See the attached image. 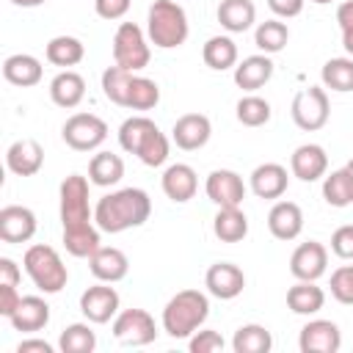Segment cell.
I'll return each mask as SVG.
<instances>
[{
    "label": "cell",
    "instance_id": "11",
    "mask_svg": "<svg viewBox=\"0 0 353 353\" xmlns=\"http://www.w3.org/2000/svg\"><path fill=\"white\" fill-rule=\"evenodd\" d=\"M204 193L218 207H240L245 199V182L232 168H215L204 182Z\"/></svg>",
    "mask_w": 353,
    "mask_h": 353
},
{
    "label": "cell",
    "instance_id": "39",
    "mask_svg": "<svg viewBox=\"0 0 353 353\" xmlns=\"http://www.w3.org/2000/svg\"><path fill=\"white\" fill-rule=\"evenodd\" d=\"M58 347L63 353H94L97 347V334L91 331L88 323H72L61 331Z\"/></svg>",
    "mask_w": 353,
    "mask_h": 353
},
{
    "label": "cell",
    "instance_id": "5",
    "mask_svg": "<svg viewBox=\"0 0 353 353\" xmlns=\"http://www.w3.org/2000/svg\"><path fill=\"white\" fill-rule=\"evenodd\" d=\"M146 33H149V41L160 50L182 47L190 33L185 8L176 0H154L146 14Z\"/></svg>",
    "mask_w": 353,
    "mask_h": 353
},
{
    "label": "cell",
    "instance_id": "53",
    "mask_svg": "<svg viewBox=\"0 0 353 353\" xmlns=\"http://www.w3.org/2000/svg\"><path fill=\"white\" fill-rule=\"evenodd\" d=\"M347 168H350V174H353V160H347Z\"/></svg>",
    "mask_w": 353,
    "mask_h": 353
},
{
    "label": "cell",
    "instance_id": "48",
    "mask_svg": "<svg viewBox=\"0 0 353 353\" xmlns=\"http://www.w3.org/2000/svg\"><path fill=\"white\" fill-rule=\"evenodd\" d=\"M19 301H22V295L17 292L14 284H0V314L3 317H11L14 309L19 306Z\"/></svg>",
    "mask_w": 353,
    "mask_h": 353
},
{
    "label": "cell",
    "instance_id": "4",
    "mask_svg": "<svg viewBox=\"0 0 353 353\" xmlns=\"http://www.w3.org/2000/svg\"><path fill=\"white\" fill-rule=\"evenodd\" d=\"M210 317V298L199 290H179L163 309V331L174 339H190Z\"/></svg>",
    "mask_w": 353,
    "mask_h": 353
},
{
    "label": "cell",
    "instance_id": "47",
    "mask_svg": "<svg viewBox=\"0 0 353 353\" xmlns=\"http://www.w3.org/2000/svg\"><path fill=\"white\" fill-rule=\"evenodd\" d=\"M303 3L306 0H268V8L281 19H292L303 11Z\"/></svg>",
    "mask_w": 353,
    "mask_h": 353
},
{
    "label": "cell",
    "instance_id": "35",
    "mask_svg": "<svg viewBox=\"0 0 353 353\" xmlns=\"http://www.w3.org/2000/svg\"><path fill=\"white\" fill-rule=\"evenodd\" d=\"M270 347H273V336L259 323L240 325L234 331V336H232V350L234 353H268Z\"/></svg>",
    "mask_w": 353,
    "mask_h": 353
},
{
    "label": "cell",
    "instance_id": "52",
    "mask_svg": "<svg viewBox=\"0 0 353 353\" xmlns=\"http://www.w3.org/2000/svg\"><path fill=\"white\" fill-rule=\"evenodd\" d=\"M312 3H317V6H325V3H331V0H312Z\"/></svg>",
    "mask_w": 353,
    "mask_h": 353
},
{
    "label": "cell",
    "instance_id": "46",
    "mask_svg": "<svg viewBox=\"0 0 353 353\" xmlns=\"http://www.w3.org/2000/svg\"><path fill=\"white\" fill-rule=\"evenodd\" d=\"M130 6H132V0H94L97 17H102V19H108V22L121 19V17L130 11Z\"/></svg>",
    "mask_w": 353,
    "mask_h": 353
},
{
    "label": "cell",
    "instance_id": "7",
    "mask_svg": "<svg viewBox=\"0 0 353 353\" xmlns=\"http://www.w3.org/2000/svg\"><path fill=\"white\" fill-rule=\"evenodd\" d=\"M152 50L143 30L135 22H121L113 33V63L127 72H141L149 66Z\"/></svg>",
    "mask_w": 353,
    "mask_h": 353
},
{
    "label": "cell",
    "instance_id": "20",
    "mask_svg": "<svg viewBox=\"0 0 353 353\" xmlns=\"http://www.w3.org/2000/svg\"><path fill=\"white\" fill-rule=\"evenodd\" d=\"M6 165L17 176H33V174H39L41 165H44V149H41V143L33 141V138L14 141L8 146V152H6Z\"/></svg>",
    "mask_w": 353,
    "mask_h": 353
},
{
    "label": "cell",
    "instance_id": "50",
    "mask_svg": "<svg viewBox=\"0 0 353 353\" xmlns=\"http://www.w3.org/2000/svg\"><path fill=\"white\" fill-rule=\"evenodd\" d=\"M17 353H52V345L47 339H22L17 345Z\"/></svg>",
    "mask_w": 353,
    "mask_h": 353
},
{
    "label": "cell",
    "instance_id": "23",
    "mask_svg": "<svg viewBox=\"0 0 353 353\" xmlns=\"http://www.w3.org/2000/svg\"><path fill=\"white\" fill-rule=\"evenodd\" d=\"M268 229L276 240H295L303 232V210L295 201H276L268 212Z\"/></svg>",
    "mask_w": 353,
    "mask_h": 353
},
{
    "label": "cell",
    "instance_id": "49",
    "mask_svg": "<svg viewBox=\"0 0 353 353\" xmlns=\"http://www.w3.org/2000/svg\"><path fill=\"white\" fill-rule=\"evenodd\" d=\"M19 279H22L19 265L14 259H8V256H0V284H14L17 287Z\"/></svg>",
    "mask_w": 353,
    "mask_h": 353
},
{
    "label": "cell",
    "instance_id": "37",
    "mask_svg": "<svg viewBox=\"0 0 353 353\" xmlns=\"http://www.w3.org/2000/svg\"><path fill=\"white\" fill-rule=\"evenodd\" d=\"M323 88H331L336 94L353 91V58H331L320 69Z\"/></svg>",
    "mask_w": 353,
    "mask_h": 353
},
{
    "label": "cell",
    "instance_id": "38",
    "mask_svg": "<svg viewBox=\"0 0 353 353\" xmlns=\"http://www.w3.org/2000/svg\"><path fill=\"white\" fill-rule=\"evenodd\" d=\"M135 72H127L121 66H108L102 72V94L113 102V105H121L127 108V94H130V83H132Z\"/></svg>",
    "mask_w": 353,
    "mask_h": 353
},
{
    "label": "cell",
    "instance_id": "30",
    "mask_svg": "<svg viewBox=\"0 0 353 353\" xmlns=\"http://www.w3.org/2000/svg\"><path fill=\"white\" fill-rule=\"evenodd\" d=\"M212 232L221 243H240L248 234V218L240 207H218L212 218Z\"/></svg>",
    "mask_w": 353,
    "mask_h": 353
},
{
    "label": "cell",
    "instance_id": "26",
    "mask_svg": "<svg viewBox=\"0 0 353 353\" xmlns=\"http://www.w3.org/2000/svg\"><path fill=\"white\" fill-rule=\"evenodd\" d=\"M270 77H273V61H270V55H265V52L248 55V58H243V61L234 66V83H237V88H243V91H256V88H262Z\"/></svg>",
    "mask_w": 353,
    "mask_h": 353
},
{
    "label": "cell",
    "instance_id": "1",
    "mask_svg": "<svg viewBox=\"0 0 353 353\" xmlns=\"http://www.w3.org/2000/svg\"><path fill=\"white\" fill-rule=\"evenodd\" d=\"M88 182L80 174H69L61 182V223H63V248L77 256L88 259L99 248V226L94 221V212L88 207Z\"/></svg>",
    "mask_w": 353,
    "mask_h": 353
},
{
    "label": "cell",
    "instance_id": "3",
    "mask_svg": "<svg viewBox=\"0 0 353 353\" xmlns=\"http://www.w3.org/2000/svg\"><path fill=\"white\" fill-rule=\"evenodd\" d=\"M119 143L149 168H157L168 160V138L149 116H130L127 121H121Z\"/></svg>",
    "mask_w": 353,
    "mask_h": 353
},
{
    "label": "cell",
    "instance_id": "44",
    "mask_svg": "<svg viewBox=\"0 0 353 353\" xmlns=\"http://www.w3.org/2000/svg\"><path fill=\"white\" fill-rule=\"evenodd\" d=\"M336 22H339V30H342V47H345L347 55L353 58V0L339 3V8H336Z\"/></svg>",
    "mask_w": 353,
    "mask_h": 353
},
{
    "label": "cell",
    "instance_id": "51",
    "mask_svg": "<svg viewBox=\"0 0 353 353\" xmlns=\"http://www.w3.org/2000/svg\"><path fill=\"white\" fill-rule=\"evenodd\" d=\"M14 6H19V8H36V6H41V3H47V0H11Z\"/></svg>",
    "mask_w": 353,
    "mask_h": 353
},
{
    "label": "cell",
    "instance_id": "32",
    "mask_svg": "<svg viewBox=\"0 0 353 353\" xmlns=\"http://www.w3.org/2000/svg\"><path fill=\"white\" fill-rule=\"evenodd\" d=\"M47 61L52 66H77L83 58H85V44L77 39V36H55L47 41V50H44Z\"/></svg>",
    "mask_w": 353,
    "mask_h": 353
},
{
    "label": "cell",
    "instance_id": "24",
    "mask_svg": "<svg viewBox=\"0 0 353 353\" xmlns=\"http://www.w3.org/2000/svg\"><path fill=\"white\" fill-rule=\"evenodd\" d=\"M8 323L14 325V331H25V334L41 331L50 323V303L39 295H22V301L14 309V314L8 317Z\"/></svg>",
    "mask_w": 353,
    "mask_h": 353
},
{
    "label": "cell",
    "instance_id": "13",
    "mask_svg": "<svg viewBox=\"0 0 353 353\" xmlns=\"http://www.w3.org/2000/svg\"><path fill=\"white\" fill-rule=\"evenodd\" d=\"M328 268V251L317 240L301 243L290 256V273L298 281H317Z\"/></svg>",
    "mask_w": 353,
    "mask_h": 353
},
{
    "label": "cell",
    "instance_id": "25",
    "mask_svg": "<svg viewBox=\"0 0 353 353\" xmlns=\"http://www.w3.org/2000/svg\"><path fill=\"white\" fill-rule=\"evenodd\" d=\"M41 61L36 55H28V52H14L3 61V77L11 83V85H19V88H30V85H39L41 83Z\"/></svg>",
    "mask_w": 353,
    "mask_h": 353
},
{
    "label": "cell",
    "instance_id": "15",
    "mask_svg": "<svg viewBox=\"0 0 353 353\" xmlns=\"http://www.w3.org/2000/svg\"><path fill=\"white\" fill-rule=\"evenodd\" d=\"M36 234V212L22 204H6L0 210V240L3 243H28Z\"/></svg>",
    "mask_w": 353,
    "mask_h": 353
},
{
    "label": "cell",
    "instance_id": "14",
    "mask_svg": "<svg viewBox=\"0 0 353 353\" xmlns=\"http://www.w3.org/2000/svg\"><path fill=\"white\" fill-rule=\"evenodd\" d=\"M301 353H336L342 347V331L331 320H309L298 336Z\"/></svg>",
    "mask_w": 353,
    "mask_h": 353
},
{
    "label": "cell",
    "instance_id": "18",
    "mask_svg": "<svg viewBox=\"0 0 353 353\" xmlns=\"http://www.w3.org/2000/svg\"><path fill=\"white\" fill-rule=\"evenodd\" d=\"M290 171L301 182H317L328 171V154L320 143H301L290 157Z\"/></svg>",
    "mask_w": 353,
    "mask_h": 353
},
{
    "label": "cell",
    "instance_id": "17",
    "mask_svg": "<svg viewBox=\"0 0 353 353\" xmlns=\"http://www.w3.org/2000/svg\"><path fill=\"white\" fill-rule=\"evenodd\" d=\"M204 287H207L210 295H215L221 301H232V298H237L243 292L245 273L232 262H215L204 273Z\"/></svg>",
    "mask_w": 353,
    "mask_h": 353
},
{
    "label": "cell",
    "instance_id": "36",
    "mask_svg": "<svg viewBox=\"0 0 353 353\" xmlns=\"http://www.w3.org/2000/svg\"><path fill=\"white\" fill-rule=\"evenodd\" d=\"M290 41V28L281 22V19H265L256 25L254 30V44L259 47V52L265 55H276L287 47Z\"/></svg>",
    "mask_w": 353,
    "mask_h": 353
},
{
    "label": "cell",
    "instance_id": "43",
    "mask_svg": "<svg viewBox=\"0 0 353 353\" xmlns=\"http://www.w3.org/2000/svg\"><path fill=\"white\" fill-rule=\"evenodd\" d=\"M223 345H226L223 336L212 328H199L188 342L190 353H218V350H223Z\"/></svg>",
    "mask_w": 353,
    "mask_h": 353
},
{
    "label": "cell",
    "instance_id": "21",
    "mask_svg": "<svg viewBox=\"0 0 353 353\" xmlns=\"http://www.w3.org/2000/svg\"><path fill=\"white\" fill-rule=\"evenodd\" d=\"M287 185H290V176L281 163H262L251 171V179H248V188L256 199H281Z\"/></svg>",
    "mask_w": 353,
    "mask_h": 353
},
{
    "label": "cell",
    "instance_id": "27",
    "mask_svg": "<svg viewBox=\"0 0 353 353\" xmlns=\"http://www.w3.org/2000/svg\"><path fill=\"white\" fill-rule=\"evenodd\" d=\"M83 97H85V80H83V74H77L72 69H63V72H58L50 80V99L58 108L72 110V108H77L83 102Z\"/></svg>",
    "mask_w": 353,
    "mask_h": 353
},
{
    "label": "cell",
    "instance_id": "29",
    "mask_svg": "<svg viewBox=\"0 0 353 353\" xmlns=\"http://www.w3.org/2000/svg\"><path fill=\"white\" fill-rule=\"evenodd\" d=\"M218 22L229 33H245L256 22V6L251 0H221Z\"/></svg>",
    "mask_w": 353,
    "mask_h": 353
},
{
    "label": "cell",
    "instance_id": "34",
    "mask_svg": "<svg viewBox=\"0 0 353 353\" xmlns=\"http://www.w3.org/2000/svg\"><path fill=\"white\" fill-rule=\"evenodd\" d=\"M323 199L331 207H347V204H353V174H350L347 165L323 176Z\"/></svg>",
    "mask_w": 353,
    "mask_h": 353
},
{
    "label": "cell",
    "instance_id": "33",
    "mask_svg": "<svg viewBox=\"0 0 353 353\" xmlns=\"http://www.w3.org/2000/svg\"><path fill=\"white\" fill-rule=\"evenodd\" d=\"M201 58L210 69L226 72V69L237 66V44L229 36H210L201 47Z\"/></svg>",
    "mask_w": 353,
    "mask_h": 353
},
{
    "label": "cell",
    "instance_id": "12",
    "mask_svg": "<svg viewBox=\"0 0 353 353\" xmlns=\"http://www.w3.org/2000/svg\"><path fill=\"white\" fill-rule=\"evenodd\" d=\"M80 312L88 323H110L119 314V292L108 281H99L80 295Z\"/></svg>",
    "mask_w": 353,
    "mask_h": 353
},
{
    "label": "cell",
    "instance_id": "40",
    "mask_svg": "<svg viewBox=\"0 0 353 353\" xmlns=\"http://www.w3.org/2000/svg\"><path fill=\"white\" fill-rule=\"evenodd\" d=\"M234 113H237V121H240L243 127H262V124H268V121H270V116H273L270 102H268V99H262V97H256V94L240 97V99H237Z\"/></svg>",
    "mask_w": 353,
    "mask_h": 353
},
{
    "label": "cell",
    "instance_id": "16",
    "mask_svg": "<svg viewBox=\"0 0 353 353\" xmlns=\"http://www.w3.org/2000/svg\"><path fill=\"white\" fill-rule=\"evenodd\" d=\"M210 135H212V124L204 113H185L171 127V141L182 152H196V149L207 146Z\"/></svg>",
    "mask_w": 353,
    "mask_h": 353
},
{
    "label": "cell",
    "instance_id": "8",
    "mask_svg": "<svg viewBox=\"0 0 353 353\" xmlns=\"http://www.w3.org/2000/svg\"><path fill=\"white\" fill-rule=\"evenodd\" d=\"M292 121L306 130V132H317L328 124L331 116V105H328V94L323 85H306L292 97Z\"/></svg>",
    "mask_w": 353,
    "mask_h": 353
},
{
    "label": "cell",
    "instance_id": "28",
    "mask_svg": "<svg viewBox=\"0 0 353 353\" xmlns=\"http://www.w3.org/2000/svg\"><path fill=\"white\" fill-rule=\"evenodd\" d=\"M287 306L292 314H317L325 306V292L317 287V281H298L287 290Z\"/></svg>",
    "mask_w": 353,
    "mask_h": 353
},
{
    "label": "cell",
    "instance_id": "6",
    "mask_svg": "<svg viewBox=\"0 0 353 353\" xmlns=\"http://www.w3.org/2000/svg\"><path fill=\"white\" fill-rule=\"evenodd\" d=\"M22 268L30 276V281L36 284V290H41L44 295L61 292L69 281V270H66L61 254L52 245H44V243H36L25 251Z\"/></svg>",
    "mask_w": 353,
    "mask_h": 353
},
{
    "label": "cell",
    "instance_id": "41",
    "mask_svg": "<svg viewBox=\"0 0 353 353\" xmlns=\"http://www.w3.org/2000/svg\"><path fill=\"white\" fill-rule=\"evenodd\" d=\"M160 102V85L152 77H141L135 74L130 83V94H127V108L130 110H152Z\"/></svg>",
    "mask_w": 353,
    "mask_h": 353
},
{
    "label": "cell",
    "instance_id": "31",
    "mask_svg": "<svg viewBox=\"0 0 353 353\" xmlns=\"http://www.w3.org/2000/svg\"><path fill=\"white\" fill-rule=\"evenodd\" d=\"M124 176V160L113 152H97L88 163V179L97 188H113Z\"/></svg>",
    "mask_w": 353,
    "mask_h": 353
},
{
    "label": "cell",
    "instance_id": "22",
    "mask_svg": "<svg viewBox=\"0 0 353 353\" xmlns=\"http://www.w3.org/2000/svg\"><path fill=\"white\" fill-rule=\"evenodd\" d=\"M160 185H163V193H165L174 204H185V201H190V199L196 196V190H199V176H196V171H193L188 163H174V165H168V168L163 171Z\"/></svg>",
    "mask_w": 353,
    "mask_h": 353
},
{
    "label": "cell",
    "instance_id": "2",
    "mask_svg": "<svg viewBox=\"0 0 353 353\" xmlns=\"http://www.w3.org/2000/svg\"><path fill=\"white\" fill-rule=\"evenodd\" d=\"M152 215V199L141 188H121L102 196L94 207V221L102 232L119 234L135 226H143Z\"/></svg>",
    "mask_w": 353,
    "mask_h": 353
},
{
    "label": "cell",
    "instance_id": "9",
    "mask_svg": "<svg viewBox=\"0 0 353 353\" xmlns=\"http://www.w3.org/2000/svg\"><path fill=\"white\" fill-rule=\"evenodd\" d=\"M61 138L74 152H94L108 138V124L97 113H74L63 121Z\"/></svg>",
    "mask_w": 353,
    "mask_h": 353
},
{
    "label": "cell",
    "instance_id": "19",
    "mask_svg": "<svg viewBox=\"0 0 353 353\" xmlns=\"http://www.w3.org/2000/svg\"><path fill=\"white\" fill-rule=\"evenodd\" d=\"M88 270L97 281H108V284H116L121 281L127 273H130V259L121 248H108V245H99L91 256H88Z\"/></svg>",
    "mask_w": 353,
    "mask_h": 353
},
{
    "label": "cell",
    "instance_id": "10",
    "mask_svg": "<svg viewBox=\"0 0 353 353\" xmlns=\"http://www.w3.org/2000/svg\"><path fill=\"white\" fill-rule=\"evenodd\" d=\"M113 339L119 345L130 347H143L157 339V325L154 317L146 309H124L113 317Z\"/></svg>",
    "mask_w": 353,
    "mask_h": 353
},
{
    "label": "cell",
    "instance_id": "42",
    "mask_svg": "<svg viewBox=\"0 0 353 353\" xmlns=\"http://www.w3.org/2000/svg\"><path fill=\"white\" fill-rule=\"evenodd\" d=\"M331 295L339 301V303H345V306H350L353 303V265H342V268H336L334 273H331Z\"/></svg>",
    "mask_w": 353,
    "mask_h": 353
},
{
    "label": "cell",
    "instance_id": "45",
    "mask_svg": "<svg viewBox=\"0 0 353 353\" xmlns=\"http://www.w3.org/2000/svg\"><path fill=\"white\" fill-rule=\"evenodd\" d=\"M331 251L339 259H353V223H345L331 234Z\"/></svg>",
    "mask_w": 353,
    "mask_h": 353
}]
</instances>
